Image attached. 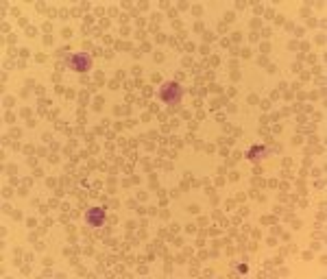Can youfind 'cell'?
Returning <instances> with one entry per match:
<instances>
[{"label": "cell", "instance_id": "cell-1", "mask_svg": "<svg viewBox=\"0 0 327 279\" xmlns=\"http://www.w3.org/2000/svg\"><path fill=\"white\" fill-rule=\"evenodd\" d=\"M159 96H162L166 103H177L179 96H181V88H179L177 83H166L164 90L159 92Z\"/></svg>", "mask_w": 327, "mask_h": 279}, {"label": "cell", "instance_id": "cell-2", "mask_svg": "<svg viewBox=\"0 0 327 279\" xmlns=\"http://www.w3.org/2000/svg\"><path fill=\"white\" fill-rule=\"evenodd\" d=\"M70 65H72L74 70H81V72H85V70H89V65H92V59L88 57V55H72L70 57Z\"/></svg>", "mask_w": 327, "mask_h": 279}, {"label": "cell", "instance_id": "cell-3", "mask_svg": "<svg viewBox=\"0 0 327 279\" xmlns=\"http://www.w3.org/2000/svg\"><path fill=\"white\" fill-rule=\"evenodd\" d=\"M85 220H88L89 227H100V225H103V220H105L103 210H89L88 214H85Z\"/></svg>", "mask_w": 327, "mask_h": 279}]
</instances>
